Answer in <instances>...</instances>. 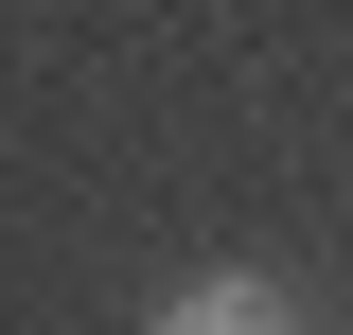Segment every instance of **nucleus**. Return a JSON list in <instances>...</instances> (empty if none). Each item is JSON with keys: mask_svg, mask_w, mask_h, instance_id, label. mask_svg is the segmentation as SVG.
I'll return each instance as SVG.
<instances>
[{"mask_svg": "<svg viewBox=\"0 0 353 335\" xmlns=\"http://www.w3.org/2000/svg\"><path fill=\"white\" fill-rule=\"evenodd\" d=\"M159 335H283V300L265 283H194V300H159Z\"/></svg>", "mask_w": 353, "mask_h": 335, "instance_id": "1", "label": "nucleus"}]
</instances>
